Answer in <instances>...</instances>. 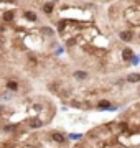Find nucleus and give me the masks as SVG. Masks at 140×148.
Listing matches in <instances>:
<instances>
[{
    "mask_svg": "<svg viewBox=\"0 0 140 148\" xmlns=\"http://www.w3.org/2000/svg\"><path fill=\"white\" fill-rule=\"evenodd\" d=\"M5 89L8 90V92H18V89H20V82L15 81V79H7Z\"/></svg>",
    "mask_w": 140,
    "mask_h": 148,
    "instance_id": "20e7f679",
    "label": "nucleus"
},
{
    "mask_svg": "<svg viewBox=\"0 0 140 148\" xmlns=\"http://www.w3.org/2000/svg\"><path fill=\"white\" fill-rule=\"evenodd\" d=\"M139 81H140V74H137V73L127 74V77H125V82H129V84H137Z\"/></svg>",
    "mask_w": 140,
    "mask_h": 148,
    "instance_id": "1a4fd4ad",
    "label": "nucleus"
},
{
    "mask_svg": "<svg viewBox=\"0 0 140 148\" xmlns=\"http://www.w3.org/2000/svg\"><path fill=\"white\" fill-rule=\"evenodd\" d=\"M82 137H84L82 133H69V135H68V138L73 140V142H79V140H82Z\"/></svg>",
    "mask_w": 140,
    "mask_h": 148,
    "instance_id": "2eb2a0df",
    "label": "nucleus"
},
{
    "mask_svg": "<svg viewBox=\"0 0 140 148\" xmlns=\"http://www.w3.org/2000/svg\"><path fill=\"white\" fill-rule=\"evenodd\" d=\"M5 32H7V27H5V23H3V25H0V36H2Z\"/></svg>",
    "mask_w": 140,
    "mask_h": 148,
    "instance_id": "6ab92c4d",
    "label": "nucleus"
},
{
    "mask_svg": "<svg viewBox=\"0 0 140 148\" xmlns=\"http://www.w3.org/2000/svg\"><path fill=\"white\" fill-rule=\"evenodd\" d=\"M54 7H56V3H53V2H43L41 3V10H43L45 15H51L54 12Z\"/></svg>",
    "mask_w": 140,
    "mask_h": 148,
    "instance_id": "423d86ee",
    "label": "nucleus"
},
{
    "mask_svg": "<svg viewBox=\"0 0 140 148\" xmlns=\"http://www.w3.org/2000/svg\"><path fill=\"white\" fill-rule=\"evenodd\" d=\"M129 63L132 64V66H139V63H140L139 56H137V54H134V56H132V58H130V61H129Z\"/></svg>",
    "mask_w": 140,
    "mask_h": 148,
    "instance_id": "f3484780",
    "label": "nucleus"
},
{
    "mask_svg": "<svg viewBox=\"0 0 140 148\" xmlns=\"http://www.w3.org/2000/svg\"><path fill=\"white\" fill-rule=\"evenodd\" d=\"M2 20H3V23H13L15 21V10H5L2 13Z\"/></svg>",
    "mask_w": 140,
    "mask_h": 148,
    "instance_id": "39448f33",
    "label": "nucleus"
},
{
    "mask_svg": "<svg viewBox=\"0 0 140 148\" xmlns=\"http://www.w3.org/2000/svg\"><path fill=\"white\" fill-rule=\"evenodd\" d=\"M23 18H25L27 21H36L38 15L35 13V12H32V10H25L23 12Z\"/></svg>",
    "mask_w": 140,
    "mask_h": 148,
    "instance_id": "6e6552de",
    "label": "nucleus"
},
{
    "mask_svg": "<svg viewBox=\"0 0 140 148\" xmlns=\"http://www.w3.org/2000/svg\"><path fill=\"white\" fill-rule=\"evenodd\" d=\"M40 33H41L43 36H53V30L49 27H41L40 28Z\"/></svg>",
    "mask_w": 140,
    "mask_h": 148,
    "instance_id": "4468645a",
    "label": "nucleus"
},
{
    "mask_svg": "<svg viewBox=\"0 0 140 148\" xmlns=\"http://www.w3.org/2000/svg\"><path fill=\"white\" fill-rule=\"evenodd\" d=\"M134 54L135 53L132 51V48H124V49H122V59H124V61H127V63L130 61V58H132Z\"/></svg>",
    "mask_w": 140,
    "mask_h": 148,
    "instance_id": "9d476101",
    "label": "nucleus"
},
{
    "mask_svg": "<svg viewBox=\"0 0 140 148\" xmlns=\"http://www.w3.org/2000/svg\"><path fill=\"white\" fill-rule=\"evenodd\" d=\"M124 20L125 23L129 25L134 32L139 30V25H140V10H139V5H130L127 7V10L124 12Z\"/></svg>",
    "mask_w": 140,
    "mask_h": 148,
    "instance_id": "f257e3e1",
    "label": "nucleus"
},
{
    "mask_svg": "<svg viewBox=\"0 0 140 148\" xmlns=\"http://www.w3.org/2000/svg\"><path fill=\"white\" fill-rule=\"evenodd\" d=\"M110 106H112L110 101L102 99V101H99V104H97V109H99V110H109V107H110Z\"/></svg>",
    "mask_w": 140,
    "mask_h": 148,
    "instance_id": "f8f14e48",
    "label": "nucleus"
},
{
    "mask_svg": "<svg viewBox=\"0 0 140 148\" xmlns=\"http://www.w3.org/2000/svg\"><path fill=\"white\" fill-rule=\"evenodd\" d=\"M49 140L53 143H58V145H66L68 137H66L63 132H51L49 133Z\"/></svg>",
    "mask_w": 140,
    "mask_h": 148,
    "instance_id": "f03ea898",
    "label": "nucleus"
},
{
    "mask_svg": "<svg viewBox=\"0 0 140 148\" xmlns=\"http://www.w3.org/2000/svg\"><path fill=\"white\" fill-rule=\"evenodd\" d=\"M0 117H10V112L5 106H0Z\"/></svg>",
    "mask_w": 140,
    "mask_h": 148,
    "instance_id": "dca6fc26",
    "label": "nucleus"
},
{
    "mask_svg": "<svg viewBox=\"0 0 140 148\" xmlns=\"http://www.w3.org/2000/svg\"><path fill=\"white\" fill-rule=\"evenodd\" d=\"M12 99V92H3L0 94V101H10Z\"/></svg>",
    "mask_w": 140,
    "mask_h": 148,
    "instance_id": "a211bd4d",
    "label": "nucleus"
},
{
    "mask_svg": "<svg viewBox=\"0 0 140 148\" xmlns=\"http://www.w3.org/2000/svg\"><path fill=\"white\" fill-rule=\"evenodd\" d=\"M137 32H134V30H130V28H125V30H120L119 32V38H120V41L124 43H130L132 40H134V35Z\"/></svg>",
    "mask_w": 140,
    "mask_h": 148,
    "instance_id": "7ed1b4c3",
    "label": "nucleus"
},
{
    "mask_svg": "<svg viewBox=\"0 0 140 148\" xmlns=\"http://www.w3.org/2000/svg\"><path fill=\"white\" fill-rule=\"evenodd\" d=\"M76 148H81V147H76Z\"/></svg>",
    "mask_w": 140,
    "mask_h": 148,
    "instance_id": "412c9836",
    "label": "nucleus"
},
{
    "mask_svg": "<svg viewBox=\"0 0 140 148\" xmlns=\"http://www.w3.org/2000/svg\"><path fill=\"white\" fill-rule=\"evenodd\" d=\"M30 110L40 114V112H43V104H41V102H33L32 107H30Z\"/></svg>",
    "mask_w": 140,
    "mask_h": 148,
    "instance_id": "ddd939ff",
    "label": "nucleus"
},
{
    "mask_svg": "<svg viewBox=\"0 0 140 148\" xmlns=\"http://www.w3.org/2000/svg\"><path fill=\"white\" fill-rule=\"evenodd\" d=\"M65 53V48H58V49H56V54H63Z\"/></svg>",
    "mask_w": 140,
    "mask_h": 148,
    "instance_id": "aec40b11",
    "label": "nucleus"
},
{
    "mask_svg": "<svg viewBox=\"0 0 140 148\" xmlns=\"http://www.w3.org/2000/svg\"><path fill=\"white\" fill-rule=\"evenodd\" d=\"M89 77L87 71H74V79L76 81H86Z\"/></svg>",
    "mask_w": 140,
    "mask_h": 148,
    "instance_id": "9b49d317",
    "label": "nucleus"
},
{
    "mask_svg": "<svg viewBox=\"0 0 140 148\" xmlns=\"http://www.w3.org/2000/svg\"><path fill=\"white\" fill-rule=\"evenodd\" d=\"M43 125H45V122L41 119H38V117H33V119L28 120V127L30 128H41Z\"/></svg>",
    "mask_w": 140,
    "mask_h": 148,
    "instance_id": "0eeeda50",
    "label": "nucleus"
}]
</instances>
